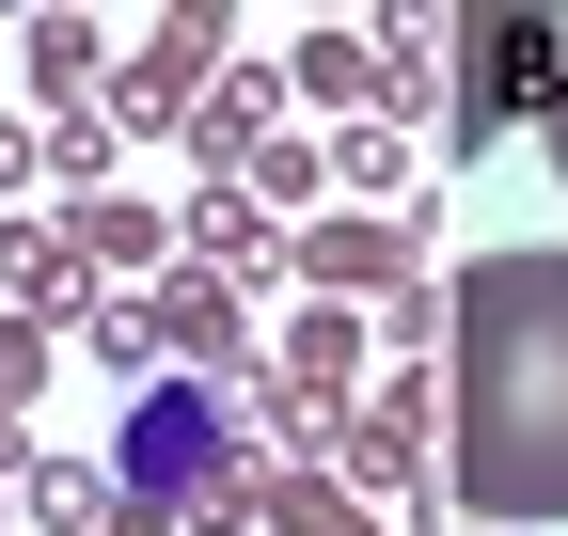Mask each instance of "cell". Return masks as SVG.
Segmentation results:
<instances>
[{
  "mask_svg": "<svg viewBox=\"0 0 568 536\" xmlns=\"http://www.w3.org/2000/svg\"><path fill=\"white\" fill-rule=\"evenodd\" d=\"M443 489L474 520H568V252L443 285Z\"/></svg>",
  "mask_w": 568,
  "mask_h": 536,
  "instance_id": "1",
  "label": "cell"
},
{
  "mask_svg": "<svg viewBox=\"0 0 568 536\" xmlns=\"http://www.w3.org/2000/svg\"><path fill=\"white\" fill-rule=\"evenodd\" d=\"M111 505H159L174 536H253V505H268L253 379H142L111 426Z\"/></svg>",
  "mask_w": 568,
  "mask_h": 536,
  "instance_id": "2",
  "label": "cell"
},
{
  "mask_svg": "<svg viewBox=\"0 0 568 536\" xmlns=\"http://www.w3.org/2000/svg\"><path fill=\"white\" fill-rule=\"evenodd\" d=\"M458 95H443V143L474 158V143H506L521 111H552L568 95V17H521V0H489V17H458Z\"/></svg>",
  "mask_w": 568,
  "mask_h": 536,
  "instance_id": "3",
  "label": "cell"
},
{
  "mask_svg": "<svg viewBox=\"0 0 568 536\" xmlns=\"http://www.w3.org/2000/svg\"><path fill=\"white\" fill-rule=\"evenodd\" d=\"M284 268H301V300H364V285H426V206H332L284 237Z\"/></svg>",
  "mask_w": 568,
  "mask_h": 536,
  "instance_id": "4",
  "label": "cell"
},
{
  "mask_svg": "<svg viewBox=\"0 0 568 536\" xmlns=\"http://www.w3.org/2000/svg\"><path fill=\"white\" fill-rule=\"evenodd\" d=\"M205 95H222V17L190 0V17H159V32L126 48V80H111L95 111H111V126H190Z\"/></svg>",
  "mask_w": 568,
  "mask_h": 536,
  "instance_id": "5",
  "label": "cell"
},
{
  "mask_svg": "<svg viewBox=\"0 0 568 536\" xmlns=\"http://www.w3.org/2000/svg\"><path fill=\"white\" fill-rule=\"evenodd\" d=\"M142 348H159L174 379H237V285H222V268H159V285H142Z\"/></svg>",
  "mask_w": 568,
  "mask_h": 536,
  "instance_id": "6",
  "label": "cell"
},
{
  "mask_svg": "<svg viewBox=\"0 0 568 536\" xmlns=\"http://www.w3.org/2000/svg\"><path fill=\"white\" fill-rule=\"evenodd\" d=\"M0 300H17L32 331H80V316H95V268H80V237H63V221H0Z\"/></svg>",
  "mask_w": 568,
  "mask_h": 536,
  "instance_id": "7",
  "label": "cell"
},
{
  "mask_svg": "<svg viewBox=\"0 0 568 536\" xmlns=\"http://www.w3.org/2000/svg\"><path fill=\"white\" fill-rule=\"evenodd\" d=\"M268 394H316V411H347V379H364V316H347V300H301V316H284V348L253 363Z\"/></svg>",
  "mask_w": 568,
  "mask_h": 536,
  "instance_id": "8",
  "label": "cell"
},
{
  "mask_svg": "<svg viewBox=\"0 0 568 536\" xmlns=\"http://www.w3.org/2000/svg\"><path fill=\"white\" fill-rule=\"evenodd\" d=\"M284 95H316V111H395V80H379V32H301L284 48Z\"/></svg>",
  "mask_w": 568,
  "mask_h": 536,
  "instance_id": "9",
  "label": "cell"
},
{
  "mask_svg": "<svg viewBox=\"0 0 568 536\" xmlns=\"http://www.w3.org/2000/svg\"><path fill=\"white\" fill-rule=\"evenodd\" d=\"M268 126H284V80H222V95H205V111L174 126V143L205 158V189H237V174H253V143H268Z\"/></svg>",
  "mask_w": 568,
  "mask_h": 536,
  "instance_id": "10",
  "label": "cell"
},
{
  "mask_svg": "<svg viewBox=\"0 0 568 536\" xmlns=\"http://www.w3.org/2000/svg\"><path fill=\"white\" fill-rule=\"evenodd\" d=\"M268 536H379V505L347 489V474H316V457H268V505H253Z\"/></svg>",
  "mask_w": 568,
  "mask_h": 536,
  "instance_id": "11",
  "label": "cell"
},
{
  "mask_svg": "<svg viewBox=\"0 0 568 536\" xmlns=\"http://www.w3.org/2000/svg\"><path fill=\"white\" fill-rule=\"evenodd\" d=\"M63 237H80V268H95V285H159V206H126V189L63 206Z\"/></svg>",
  "mask_w": 568,
  "mask_h": 536,
  "instance_id": "12",
  "label": "cell"
},
{
  "mask_svg": "<svg viewBox=\"0 0 568 536\" xmlns=\"http://www.w3.org/2000/svg\"><path fill=\"white\" fill-rule=\"evenodd\" d=\"M268 252H284V221L253 206V189H190V268H222V285H253Z\"/></svg>",
  "mask_w": 568,
  "mask_h": 536,
  "instance_id": "13",
  "label": "cell"
},
{
  "mask_svg": "<svg viewBox=\"0 0 568 536\" xmlns=\"http://www.w3.org/2000/svg\"><path fill=\"white\" fill-rule=\"evenodd\" d=\"M17 63H32V111H48V126H63V111H95V95H80V80H95V17H32Z\"/></svg>",
  "mask_w": 568,
  "mask_h": 536,
  "instance_id": "14",
  "label": "cell"
},
{
  "mask_svg": "<svg viewBox=\"0 0 568 536\" xmlns=\"http://www.w3.org/2000/svg\"><path fill=\"white\" fill-rule=\"evenodd\" d=\"M332 189H347V206H410V126H347V158H332Z\"/></svg>",
  "mask_w": 568,
  "mask_h": 536,
  "instance_id": "15",
  "label": "cell"
},
{
  "mask_svg": "<svg viewBox=\"0 0 568 536\" xmlns=\"http://www.w3.org/2000/svg\"><path fill=\"white\" fill-rule=\"evenodd\" d=\"M237 189H253V206L284 221V206H316V189H332V158L301 143V126H268V143H253V174H237Z\"/></svg>",
  "mask_w": 568,
  "mask_h": 536,
  "instance_id": "16",
  "label": "cell"
},
{
  "mask_svg": "<svg viewBox=\"0 0 568 536\" xmlns=\"http://www.w3.org/2000/svg\"><path fill=\"white\" fill-rule=\"evenodd\" d=\"M111 143H126L111 111H63V126H48V174H63V189H80V206H95V189H111Z\"/></svg>",
  "mask_w": 568,
  "mask_h": 536,
  "instance_id": "17",
  "label": "cell"
},
{
  "mask_svg": "<svg viewBox=\"0 0 568 536\" xmlns=\"http://www.w3.org/2000/svg\"><path fill=\"white\" fill-rule=\"evenodd\" d=\"M111 520V474H48L32 457V536H95Z\"/></svg>",
  "mask_w": 568,
  "mask_h": 536,
  "instance_id": "18",
  "label": "cell"
},
{
  "mask_svg": "<svg viewBox=\"0 0 568 536\" xmlns=\"http://www.w3.org/2000/svg\"><path fill=\"white\" fill-rule=\"evenodd\" d=\"M32 394H48V331H32V316H0V426L32 411Z\"/></svg>",
  "mask_w": 568,
  "mask_h": 536,
  "instance_id": "19",
  "label": "cell"
},
{
  "mask_svg": "<svg viewBox=\"0 0 568 536\" xmlns=\"http://www.w3.org/2000/svg\"><path fill=\"white\" fill-rule=\"evenodd\" d=\"M364 331H379L395 363H426V348H443V285H395V316H364Z\"/></svg>",
  "mask_w": 568,
  "mask_h": 536,
  "instance_id": "20",
  "label": "cell"
},
{
  "mask_svg": "<svg viewBox=\"0 0 568 536\" xmlns=\"http://www.w3.org/2000/svg\"><path fill=\"white\" fill-rule=\"evenodd\" d=\"M32 158H48V143H32L17 111H0V189H32Z\"/></svg>",
  "mask_w": 568,
  "mask_h": 536,
  "instance_id": "21",
  "label": "cell"
},
{
  "mask_svg": "<svg viewBox=\"0 0 568 536\" xmlns=\"http://www.w3.org/2000/svg\"><path fill=\"white\" fill-rule=\"evenodd\" d=\"M95 536H174V520H159V505H111V520H95Z\"/></svg>",
  "mask_w": 568,
  "mask_h": 536,
  "instance_id": "22",
  "label": "cell"
},
{
  "mask_svg": "<svg viewBox=\"0 0 568 536\" xmlns=\"http://www.w3.org/2000/svg\"><path fill=\"white\" fill-rule=\"evenodd\" d=\"M552 174H568V95H552Z\"/></svg>",
  "mask_w": 568,
  "mask_h": 536,
  "instance_id": "23",
  "label": "cell"
},
{
  "mask_svg": "<svg viewBox=\"0 0 568 536\" xmlns=\"http://www.w3.org/2000/svg\"><path fill=\"white\" fill-rule=\"evenodd\" d=\"M0 474H17V426H0Z\"/></svg>",
  "mask_w": 568,
  "mask_h": 536,
  "instance_id": "24",
  "label": "cell"
},
{
  "mask_svg": "<svg viewBox=\"0 0 568 536\" xmlns=\"http://www.w3.org/2000/svg\"><path fill=\"white\" fill-rule=\"evenodd\" d=\"M0 536H17V505H0Z\"/></svg>",
  "mask_w": 568,
  "mask_h": 536,
  "instance_id": "25",
  "label": "cell"
}]
</instances>
